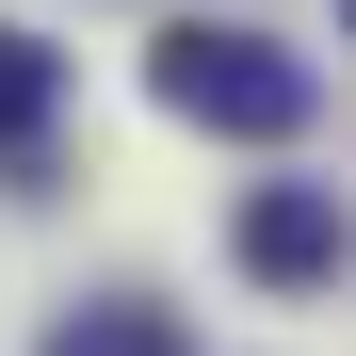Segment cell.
Masks as SVG:
<instances>
[{
  "label": "cell",
  "instance_id": "1",
  "mask_svg": "<svg viewBox=\"0 0 356 356\" xmlns=\"http://www.w3.org/2000/svg\"><path fill=\"white\" fill-rule=\"evenodd\" d=\"M146 97L195 113V130H227V146H291V130L324 113V65H308V49H275V33H243V17H162Z\"/></svg>",
  "mask_w": 356,
  "mask_h": 356
},
{
  "label": "cell",
  "instance_id": "2",
  "mask_svg": "<svg viewBox=\"0 0 356 356\" xmlns=\"http://www.w3.org/2000/svg\"><path fill=\"white\" fill-rule=\"evenodd\" d=\"M243 275H259V291H324V275H340V195H324V178L243 195Z\"/></svg>",
  "mask_w": 356,
  "mask_h": 356
},
{
  "label": "cell",
  "instance_id": "3",
  "mask_svg": "<svg viewBox=\"0 0 356 356\" xmlns=\"http://www.w3.org/2000/svg\"><path fill=\"white\" fill-rule=\"evenodd\" d=\"M49 97H65V49L0 33V146H33V130H49Z\"/></svg>",
  "mask_w": 356,
  "mask_h": 356
},
{
  "label": "cell",
  "instance_id": "4",
  "mask_svg": "<svg viewBox=\"0 0 356 356\" xmlns=\"http://www.w3.org/2000/svg\"><path fill=\"white\" fill-rule=\"evenodd\" d=\"M49 356H178V324H162V308H81Z\"/></svg>",
  "mask_w": 356,
  "mask_h": 356
}]
</instances>
